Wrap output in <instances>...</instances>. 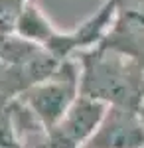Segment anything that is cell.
<instances>
[{
  "instance_id": "8992f818",
  "label": "cell",
  "mask_w": 144,
  "mask_h": 148,
  "mask_svg": "<svg viewBox=\"0 0 144 148\" xmlns=\"http://www.w3.org/2000/svg\"><path fill=\"white\" fill-rule=\"evenodd\" d=\"M140 63H142V71H144V56L140 57Z\"/></svg>"
},
{
  "instance_id": "6da1fadb",
  "label": "cell",
  "mask_w": 144,
  "mask_h": 148,
  "mask_svg": "<svg viewBox=\"0 0 144 148\" xmlns=\"http://www.w3.org/2000/svg\"><path fill=\"white\" fill-rule=\"evenodd\" d=\"M81 67L79 91L83 97L140 111L144 105V71L140 59L117 49L95 46L75 56Z\"/></svg>"
},
{
  "instance_id": "3957f363",
  "label": "cell",
  "mask_w": 144,
  "mask_h": 148,
  "mask_svg": "<svg viewBox=\"0 0 144 148\" xmlns=\"http://www.w3.org/2000/svg\"><path fill=\"white\" fill-rule=\"evenodd\" d=\"M107 105L79 95L56 126L45 132V148H83L99 128Z\"/></svg>"
},
{
  "instance_id": "277c9868",
  "label": "cell",
  "mask_w": 144,
  "mask_h": 148,
  "mask_svg": "<svg viewBox=\"0 0 144 148\" xmlns=\"http://www.w3.org/2000/svg\"><path fill=\"white\" fill-rule=\"evenodd\" d=\"M83 148H144V116L134 109L109 107Z\"/></svg>"
},
{
  "instance_id": "5b68a950",
  "label": "cell",
  "mask_w": 144,
  "mask_h": 148,
  "mask_svg": "<svg viewBox=\"0 0 144 148\" xmlns=\"http://www.w3.org/2000/svg\"><path fill=\"white\" fill-rule=\"evenodd\" d=\"M30 0H0V36H10L16 32V24L24 6Z\"/></svg>"
},
{
  "instance_id": "7a4b0ae2",
  "label": "cell",
  "mask_w": 144,
  "mask_h": 148,
  "mask_svg": "<svg viewBox=\"0 0 144 148\" xmlns=\"http://www.w3.org/2000/svg\"><path fill=\"white\" fill-rule=\"evenodd\" d=\"M79 79H81L79 61L75 57L65 59L57 65L51 75L20 93L18 101L34 116V121L47 132L51 126H56L61 121V116L79 99L81 95Z\"/></svg>"
}]
</instances>
